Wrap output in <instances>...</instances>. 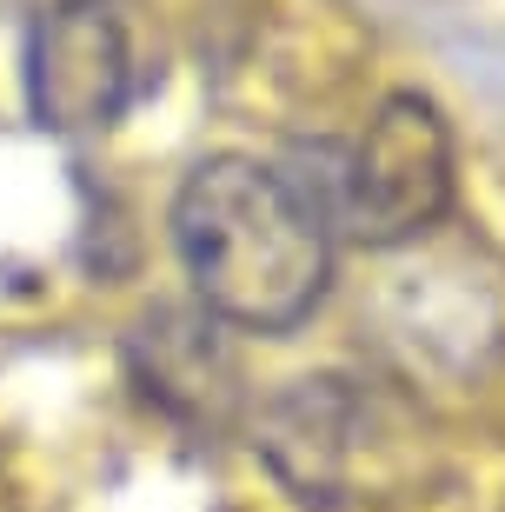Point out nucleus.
Returning a JSON list of instances; mask_svg holds the SVG:
<instances>
[{"label": "nucleus", "instance_id": "obj_1", "mask_svg": "<svg viewBox=\"0 0 505 512\" xmlns=\"http://www.w3.org/2000/svg\"><path fill=\"white\" fill-rule=\"evenodd\" d=\"M173 247L213 320L286 333L333 280V227L273 160L220 153L187 173L173 200Z\"/></svg>", "mask_w": 505, "mask_h": 512}, {"label": "nucleus", "instance_id": "obj_2", "mask_svg": "<svg viewBox=\"0 0 505 512\" xmlns=\"http://www.w3.org/2000/svg\"><path fill=\"white\" fill-rule=\"evenodd\" d=\"M293 180L333 227V240L399 247L452 207V133L426 94H393L346 147H306Z\"/></svg>", "mask_w": 505, "mask_h": 512}, {"label": "nucleus", "instance_id": "obj_3", "mask_svg": "<svg viewBox=\"0 0 505 512\" xmlns=\"http://www.w3.org/2000/svg\"><path fill=\"white\" fill-rule=\"evenodd\" d=\"M27 100L40 127L100 133L133 100V47L107 0H54L27 40Z\"/></svg>", "mask_w": 505, "mask_h": 512}, {"label": "nucleus", "instance_id": "obj_4", "mask_svg": "<svg viewBox=\"0 0 505 512\" xmlns=\"http://www.w3.org/2000/svg\"><path fill=\"white\" fill-rule=\"evenodd\" d=\"M379 413L346 380H300L266 413L260 453L306 506H353L379 486Z\"/></svg>", "mask_w": 505, "mask_h": 512}]
</instances>
